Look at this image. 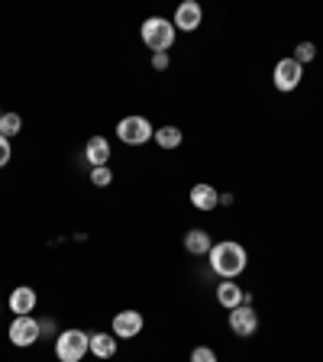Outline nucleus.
Here are the masks:
<instances>
[{
  "label": "nucleus",
  "mask_w": 323,
  "mask_h": 362,
  "mask_svg": "<svg viewBox=\"0 0 323 362\" xmlns=\"http://www.w3.org/2000/svg\"><path fill=\"white\" fill-rule=\"evenodd\" d=\"M191 362H217V353H213L211 346H194V353H191Z\"/></svg>",
  "instance_id": "20"
},
{
  "label": "nucleus",
  "mask_w": 323,
  "mask_h": 362,
  "mask_svg": "<svg viewBox=\"0 0 323 362\" xmlns=\"http://www.w3.org/2000/svg\"><path fill=\"white\" fill-rule=\"evenodd\" d=\"M7 304H10V310H13L16 317H26V314H33V310H36V304H39V294L33 291L30 285H16L13 291H10Z\"/></svg>",
  "instance_id": "10"
},
{
  "label": "nucleus",
  "mask_w": 323,
  "mask_h": 362,
  "mask_svg": "<svg viewBox=\"0 0 323 362\" xmlns=\"http://www.w3.org/2000/svg\"><path fill=\"white\" fill-rule=\"evenodd\" d=\"M110 181H113V168L110 165L90 168V185H94V188H110Z\"/></svg>",
  "instance_id": "18"
},
{
  "label": "nucleus",
  "mask_w": 323,
  "mask_h": 362,
  "mask_svg": "<svg viewBox=\"0 0 323 362\" xmlns=\"http://www.w3.org/2000/svg\"><path fill=\"white\" fill-rule=\"evenodd\" d=\"M155 146L158 149H178L181 146V129L178 127H162V129H155Z\"/></svg>",
  "instance_id": "16"
},
{
  "label": "nucleus",
  "mask_w": 323,
  "mask_h": 362,
  "mask_svg": "<svg viewBox=\"0 0 323 362\" xmlns=\"http://www.w3.org/2000/svg\"><path fill=\"white\" fill-rule=\"evenodd\" d=\"M7 337H10V343L13 346H33V343H39L42 339V330H39V320L33 314H26V317H13V324H10V330H7Z\"/></svg>",
  "instance_id": "6"
},
{
  "label": "nucleus",
  "mask_w": 323,
  "mask_h": 362,
  "mask_svg": "<svg viewBox=\"0 0 323 362\" xmlns=\"http://www.w3.org/2000/svg\"><path fill=\"white\" fill-rule=\"evenodd\" d=\"M271 81H275V88H278L281 94H291V90H298L304 81V65L294 62V55H288V59H281L278 65H275Z\"/></svg>",
  "instance_id": "5"
},
{
  "label": "nucleus",
  "mask_w": 323,
  "mask_h": 362,
  "mask_svg": "<svg viewBox=\"0 0 323 362\" xmlns=\"http://www.w3.org/2000/svg\"><path fill=\"white\" fill-rule=\"evenodd\" d=\"M88 353L98 356V359H113L117 356V337H110V333H90Z\"/></svg>",
  "instance_id": "14"
},
{
  "label": "nucleus",
  "mask_w": 323,
  "mask_h": 362,
  "mask_svg": "<svg viewBox=\"0 0 323 362\" xmlns=\"http://www.w3.org/2000/svg\"><path fill=\"white\" fill-rule=\"evenodd\" d=\"M317 59V45L314 42H298V49H294V62H301V65H307V62Z\"/></svg>",
  "instance_id": "19"
},
{
  "label": "nucleus",
  "mask_w": 323,
  "mask_h": 362,
  "mask_svg": "<svg viewBox=\"0 0 323 362\" xmlns=\"http://www.w3.org/2000/svg\"><path fill=\"white\" fill-rule=\"evenodd\" d=\"M88 339H90V333L78 330V327L61 330L55 337V356H59V362H81L88 356Z\"/></svg>",
  "instance_id": "3"
},
{
  "label": "nucleus",
  "mask_w": 323,
  "mask_h": 362,
  "mask_svg": "<svg viewBox=\"0 0 323 362\" xmlns=\"http://www.w3.org/2000/svg\"><path fill=\"white\" fill-rule=\"evenodd\" d=\"M184 249H188L191 256H207L213 249V240L207 230H201V226H194V230H188L184 233Z\"/></svg>",
  "instance_id": "15"
},
{
  "label": "nucleus",
  "mask_w": 323,
  "mask_h": 362,
  "mask_svg": "<svg viewBox=\"0 0 323 362\" xmlns=\"http://www.w3.org/2000/svg\"><path fill=\"white\" fill-rule=\"evenodd\" d=\"M110 327H113V337L117 339H136L146 327V317L139 314V310H120V314L113 317Z\"/></svg>",
  "instance_id": "8"
},
{
  "label": "nucleus",
  "mask_w": 323,
  "mask_h": 362,
  "mask_svg": "<svg viewBox=\"0 0 323 362\" xmlns=\"http://www.w3.org/2000/svg\"><path fill=\"white\" fill-rule=\"evenodd\" d=\"M152 136H155V127L146 117H139V113H129V117H123L117 123V139L127 146H146Z\"/></svg>",
  "instance_id": "4"
},
{
  "label": "nucleus",
  "mask_w": 323,
  "mask_h": 362,
  "mask_svg": "<svg viewBox=\"0 0 323 362\" xmlns=\"http://www.w3.org/2000/svg\"><path fill=\"white\" fill-rule=\"evenodd\" d=\"M168 65H172V59H168V52H155V55H152V68H155V71H165Z\"/></svg>",
  "instance_id": "22"
},
{
  "label": "nucleus",
  "mask_w": 323,
  "mask_h": 362,
  "mask_svg": "<svg viewBox=\"0 0 323 362\" xmlns=\"http://www.w3.org/2000/svg\"><path fill=\"white\" fill-rule=\"evenodd\" d=\"M139 36H143V42L149 45L152 55H155V52H168V49H172L178 30H175V23L165 20V16H149V20H143V26H139Z\"/></svg>",
  "instance_id": "2"
},
{
  "label": "nucleus",
  "mask_w": 323,
  "mask_h": 362,
  "mask_svg": "<svg viewBox=\"0 0 323 362\" xmlns=\"http://www.w3.org/2000/svg\"><path fill=\"white\" fill-rule=\"evenodd\" d=\"M201 20H204L201 4H197V0H184V4H178L172 23H175V30H181V33H194L197 26H201Z\"/></svg>",
  "instance_id": "9"
},
{
  "label": "nucleus",
  "mask_w": 323,
  "mask_h": 362,
  "mask_svg": "<svg viewBox=\"0 0 323 362\" xmlns=\"http://www.w3.org/2000/svg\"><path fill=\"white\" fill-rule=\"evenodd\" d=\"M191 207H197V211H213V207H220V194L213 185H207V181H197L194 188H191Z\"/></svg>",
  "instance_id": "12"
},
{
  "label": "nucleus",
  "mask_w": 323,
  "mask_h": 362,
  "mask_svg": "<svg viewBox=\"0 0 323 362\" xmlns=\"http://www.w3.org/2000/svg\"><path fill=\"white\" fill-rule=\"evenodd\" d=\"M230 330L240 339H249L259 330V314L252 310V304H240V308L230 310Z\"/></svg>",
  "instance_id": "7"
},
{
  "label": "nucleus",
  "mask_w": 323,
  "mask_h": 362,
  "mask_svg": "<svg viewBox=\"0 0 323 362\" xmlns=\"http://www.w3.org/2000/svg\"><path fill=\"white\" fill-rule=\"evenodd\" d=\"M10 156H13V149H10V139H7V136H0V168L10 162Z\"/></svg>",
  "instance_id": "21"
},
{
  "label": "nucleus",
  "mask_w": 323,
  "mask_h": 362,
  "mask_svg": "<svg viewBox=\"0 0 323 362\" xmlns=\"http://www.w3.org/2000/svg\"><path fill=\"white\" fill-rule=\"evenodd\" d=\"M0 117H4V113H0Z\"/></svg>",
  "instance_id": "24"
},
{
  "label": "nucleus",
  "mask_w": 323,
  "mask_h": 362,
  "mask_svg": "<svg viewBox=\"0 0 323 362\" xmlns=\"http://www.w3.org/2000/svg\"><path fill=\"white\" fill-rule=\"evenodd\" d=\"M20 129H23V117H20V113H4V117H0V136L13 139Z\"/></svg>",
  "instance_id": "17"
},
{
  "label": "nucleus",
  "mask_w": 323,
  "mask_h": 362,
  "mask_svg": "<svg viewBox=\"0 0 323 362\" xmlns=\"http://www.w3.org/2000/svg\"><path fill=\"white\" fill-rule=\"evenodd\" d=\"M39 330H42V337H59V333H55V324L49 320V317H45V320H39Z\"/></svg>",
  "instance_id": "23"
},
{
  "label": "nucleus",
  "mask_w": 323,
  "mask_h": 362,
  "mask_svg": "<svg viewBox=\"0 0 323 362\" xmlns=\"http://www.w3.org/2000/svg\"><path fill=\"white\" fill-rule=\"evenodd\" d=\"M110 143H107L104 136H90L88 143H84V158L90 162V168H100V165H110Z\"/></svg>",
  "instance_id": "11"
},
{
  "label": "nucleus",
  "mask_w": 323,
  "mask_h": 362,
  "mask_svg": "<svg viewBox=\"0 0 323 362\" xmlns=\"http://www.w3.org/2000/svg\"><path fill=\"white\" fill-rule=\"evenodd\" d=\"M217 304L226 310H233V308H240V304H246V291H242L233 279H223L217 285Z\"/></svg>",
  "instance_id": "13"
},
{
  "label": "nucleus",
  "mask_w": 323,
  "mask_h": 362,
  "mask_svg": "<svg viewBox=\"0 0 323 362\" xmlns=\"http://www.w3.org/2000/svg\"><path fill=\"white\" fill-rule=\"evenodd\" d=\"M207 259H211V269L217 272L220 279H233V281L240 279L242 272H246V265H249V252L236 240L213 243V249L207 252Z\"/></svg>",
  "instance_id": "1"
}]
</instances>
